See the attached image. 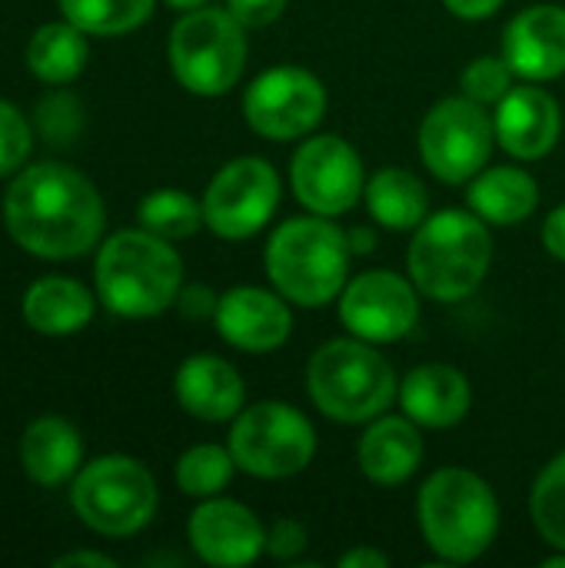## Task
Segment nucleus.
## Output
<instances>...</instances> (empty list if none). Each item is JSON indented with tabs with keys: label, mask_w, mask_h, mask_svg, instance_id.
Returning <instances> with one entry per match:
<instances>
[{
	"label": "nucleus",
	"mask_w": 565,
	"mask_h": 568,
	"mask_svg": "<svg viewBox=\"0 0 565 568\" xmlns=\"http://www.w3.org/2000/svg\"><path fill=\"white\" fill-rule=\"evenodd\" d=\"M426 443L410 416H376L356 446L363 476L376 486H403L423 466Z\"/></svg>",
	"instance_id": "412c9836"
},
{
	"label": "nucleus",
	"mask_w": 565,
	"mask_h": 568,
	"mask_svg": "<svg viewBox=\"0 0 565 568\" xmlns=\"http://www.w3.org/2000/svg\"><path fill=\"white\" fill-rule=\"evenodd\" d=\"M350 240L330 216H293L270 233L263 266L273 290L300 310L340 300L350 283Z\"/></svg>",
	"instance_id": "f03ea898"
},
{
	"label": "nucleus",
	"mask_w": 565,
	"mask_h": 568,
	"mask_svg": "<svg viewBox=\"0 0 565 568\" xmlns=\"http://www.w3.org/2000/svg\"><path fill=\"white\" fill-rule=\"evenodd\" d=\"M236 473V459L230 453V446H216V443H200L193 449H186L176 463V486L183 496L193 499H213L220 496L230 479Z\"/></svg>",
	"instance_id": "c85d7f7f"
},
{
	"label": "nucleus",
	"mask_w": 565,
	"mask_h": 568,
	"mask_svg": "<svg viewBox=\"0 0 565 568\" xmlns=\"http://www.w3.org/2000/svg\"><path fill=\"white\" fill-rule=\"evenodd\" d=\"M173 10H183V13H190V10H200V7H206L210 0H167Z\"/></svg>",
	"instance_id": "79ce46f5"
},
{
	"label": "nucleus",
	"mask_w": 565,
	"mask_h": 568,
	"mask_svg": "<svg viewBox=\"0 0 565 568\" xmlns=\"http://www.w3.org/2000/svg\"><path fill=\"white\" fill-rule=\"evenodd\" d=\"M137 220H140L143 230H150L153 236H163L170 243L186 240L200 226H206L203 203H196L186 190H173V186L147 193L140 210H137Z\"/></svg>",
	"instance_id": "bb28decb"
},
{
	"label": "nucleus",
	"mask_w": 565,
	"mask_h": 568,
	"mask_svg": "<svg viewBox=\"0 0 565 568\" xmlns=\"http://www.w3.org/2000/svg\"><path fill=\"white\" fill-rule=\"evenodd\" d=\"M513 67L506 63V57H476L466 63L460 83H463V93L483 106L490 103H500L509 90H513Z\"/></svg>",
	"instance_id": "7c9ffc66"
},
{
	"label": "nucleus",
	"mask_w": 565,
	"mask_h": 568,
	"mask_svg": "<svg viewBox=\"0 0 565 568\" xmlns=\"http://www.w3.org/2000/svg\"><path fill=\"white\" fill-rule=\"evenodd\" d=\"M83 126V106L77 97L70 93H53L47 97L40 106H37V130L53 143V146H63L70 143Z\"/></svg>",
	"instance_id": "2f4dec72"
},
{
	"label": "nucleus",
	"mask_w": 565,
	"mask_h": 568,
	"mask_svg": "<svg viewBox=\"0 0 565 568\" xmlns=\"http://www.w3.org/2000/svg\"><path fill=\"white\" fill-rule=\"evenodd\" d=\"M546 568H565V549H556V556H549L546 562H543Z\"/></svg>",
	"instance_id": "37998d69"
},
{
	"label": "nucleus",
	"mask_w": 565,
	"mask_h": 568,
	"mask_svg": "<svg viewBox=\"0 0 565 568\" xmlns=\"http://www.w3.org/2000/svg\"><path fill=\"white\" fill-rule=\"evenodd\" d=\"M496 126V143L513 156V160H543L556 150L563 136V106L559 100L543 90L539 83H523L513 87L493 113Z\"/></svg>",
	"instance_id": "dca6fc26"
},
{
	"label": "nucleus",
	"mask_w": 565,
	"mask_h": 568,
	"mask_svg": "<svg viewBox=\"0 0 565 568\" xmlns=\"http://www.w3.org/2000/svg\"><path fill=\"white\" fill-rule=\"evenodd\" d=\"M73 568V566H97V568H113L117 562L110 556H100V552H70V556H60L57 568Z\"/></svg>",
	"instance_id": "ea45409f"
},
{
	"label": "nucleus",
	"mask_w": 565,
	"mask_h": 568,
	"mask_svg": "<svg viewBox=\"0 0 565 568\" xmlns=\"http://www.w3.org/2000/svg\"><path fill=\"white\" fill-rule=\"evenodd\" d=\"M73 513L100 536H137L157 516V483L133 456H100L83 466L70 489Z\"/></svg>",
	"instance_id": "6e6552de"
},
{
	"label": "nucleus",
	"mask_w": 565,
	"mask_h": 568,
	"mask_svg": "<svg viewBox=\"0 0 565 568\" xmlns=\"http://www.w3.org/2000/svg\"><path fill=\"white\" fill-rule=\"evenodd\" d=\"M83 459V443L80 433L60 419V416H43L33 419L20 439V463L23 473L37 483V486H63Z\"/></svg>",
	"instance_id": "5701e85b"
},
{
	"label": "nucleus",
	"mask_w": 565,
	"mask_h": 568,
	"mask_svg": "<svg viewBox=\"0 0 565 568\" xmlns=\"http://www.w3.org/2000/svg\"><path fill=\"white\" fill-rule=\"evenodd\" d=\"M280 173L263 156H236L203 193V220L220 240L256 236L280 206Z\"/></svg>",
	"instance_id": "f8f14e48"
},
{
	"label": "nucleus",
	"mask_w": 565,
	"mask_h": 568,
	"mask_svg": "<svg viewBox=\"0 0 565 568\" xmlns=\"http://www.w3.org/2000/svg\"><path fill=\"white\" fill-rule=\"evenodd\" d=\"M330 97L323 80L306 67H270L243 93V116L263 140L310 136L326 116Z\"/></svg>",
	"instance_id": "9b49d317"
},
{
	"label": "nucleus",
	"mask_w": 565,
	"mask_h": 568,
	"mask_svg": "<svg viewBox=\"0 0 565 568\" xmlns=\"http://www.w3.org/2000/svg\"><path fill=\"white\" fill-rule=\"evenodd\" d=\"M529 519L546 546L565 549V449L536 476L529 493Z\"/></svg>",
	"instance_id": "c756f323"
},
{
	"label": "nucleus",
	"mask_w": 565,
	"mask_h": 568,
	"mask_svg": "<svg viewBox=\"0 0 565 568\" xmlns=\"http://www.w3.org/2000/svg\"><path fill=\"white\" fill-rule=\"evenodd\" d=\"M27 153H30V123L13 103L0 100V176L20 170Z\"/></svg>",
	"instance_id": "473e14b6"
},
{
	"label": "nucleus",
	"mask_w": 565,
	"mask_h": 568,
	"mask_svg": "<svg viewBox=\"0 0 565 568\" xmlns=\"http://www.w3.org/2000/svg\"><path fill=\"white\" fill-rule=\"evenodd\" d=\"M470 210L493 223V226H516L523 220H529L539 206V183L533 173L519 170V166H493V170H480L470 180V193H466Z\"/></svg>",
	"instance_id": "4be33fe9"
},
{
	"label": "nucleus",
	"mask_w": 565,
	"mask_h": 568,
	"mask_svg": "<svg viewBox=\"0 0 565 568\" xmlns=\"http://www.w3.org/2000/svg\"><path fill=\"white\" fill-rule=\"evenodd\" d=\"M420 290L393 270H366L340 293V320L350 336L386 346L406 339L420 323Z\"/></svg>",
	"instance_id": "4468645a"
},
{
	"label": "nucleus",
	"mask_w": 565,
	"mask_h": 568,
	"mask_svg": "<svg viewBox=\"0 0 565 568\" xmlns=\"http://www.w3.org/2000/svg\"><path fill=\"white\" fill-rule=\"evenodd\" d=\"M183 290V260L150 230H120L97 253L100 303L127 320L160 316Z\"/></svg>",
	"instance_id": "39448f33"
},
{
	"label": "nucleus",
	"mask_w": 565,
	"mask_h": 568,
	"mask_svg": "<svg viewBox=\"0 0 565 568\" xmlns=\"http://www.w3.org/2000/svg\"><path fill=\"white\" fill-rule=\"evenodd\" d=\"M226 446L236 459V469L246 476L290 479L313 463L316 429L296 406L263 399L236 413Z\"/></svg>",
	"instance_id": "1a4fd4ad"
},
{
	"label": "nucleus",
	"mask_w": 565,
	"mask_h": 568,
	"mask_svg": "<svg viewBox=\"0 0 565 568\" xmlns=\"http://www.w3.org/2000/svg\"><path fill=\"white\" fill-rule=\"evenodd\" d=\"M290 0H226V10L246 27V30H260L270 27L283 17Z\"/></svg>",
	"instance_id": "f704fd0d"
},
{
	"label": "nucleus",
	"mask_w": 565,
	"mask_h": 568,
	"mask_svg": "<svg viewBox=\"0 0 565 568\" xmlns=\"http://www.w3.org/2000/svg\"><path fill=\"white\" fill-rule=\"evenodd\" d=\"M346 240H350V250L360 253V256H366V253L376 250V230H370V226H353L346 233Z\"/></svg>",
	"instance_id": "a19ab883"
},
{
	"label": "nucleus",
	"mask_w": 565,
	"mask_h": 568,
	"mask_svg": "<svg viewBox=\"0 0 565 568\" xmlns=\"http://www.w3.org/2000/svg\"><path fill=\"white\" fill-rule=\"evenodd\" d=\"M186 536L193 552L216 568L253 566L266 552V526L236 499H203L186 523Z\"/></svg>",
	"instance_id": "2eb2a0df"
},
{
	"label": "nucleus",
	"mask_w": 565,
	"mask_h": 568,
	"mask_svg": "<svg viewBox=\"0 0 565 568\" xmlns=\"http://www.w3.org/2000/svg\"><path fill=\"white\" fill-rule=\"evenodd\" d=\"M87 37L77 23L70 20H60V23H43L30 43H27V67L37 80L43 83H70L83 73L87 67V57H90V47H87Z\"/></svg>",
	"instance_id": "a878e982"
},
{
	"label": "nucleus",
	"mask_w": 565,
	"mask_h": 568,
	"mask_svg": "<svg viewBox=\"0 0 565 568\" xmlns=\"http://www.w3.org/2000/svg\"><path fill=\"white\" fill-rule=\"evenodd\" d=\"M506 0H443V7L460 20H486L493 17Z\"/></svg>",
	"instance_id": "4c0bfd02"
},
{
	"label": "nucleus",
	"mask_w": 565,
	"mask_h": 568,
	"mask_svg": "<svg viewBox=\"0 0 565 568\" xmlns=\"http://www.w3.org/2000/svg\"><path fill=\"white\" fill-rule=\"evenodd\" d=\"M416 519L426 546L450 566L476 562L500 536L493 486L463 466H443L420 486Z\"/></svg>",
	"instance_id": "7ed1b4c3"
},
{
	"label": "nucleus",
	"mask_w": 565,
	"mask_h": 568,
	"mask_svg": "<svg viewBox=\"0 0 565 568\" xmlns=\"http://www.w3.org/2000/svg\"><path fill=\"white\" fill-rule=\"evenodd\" d=\"M293 303L276 290L233 286L220 296L216 333L240 353H273L293 333Z\"/></svg>",
	"instance_id": "f3484780"
},
{
	"label": "nucleus",
	"mask_w": 565,
	"mask_h": 568,
	"mask_svg": "<svg viewBox=\"0 0 565 568\" xmlns=\"http://www.w3.org/2000/svg\"><path fill=\"white\" fill-rule=\"evenodd\" d=\"M503 57L516 77L546 83L565 73V7L533 3L519 10L503 33Z\"/></svg>",
	"instance_id": "a211bd4d"
},
{
	"label": "nucleus",
	"mask_w": 565,
	"mask_h": 568,
	"mask_svg": "<svg viewBox=\"0 0 565 568\" xmlns=\"http://www.w3.org/2000/svg\"><path fill=\"white\" fill-rule=\"evenodd\" d=\"M167 53L183 90L196 97H223L246 70V27L230 10L200 7L173 23Z\"/></svg>",
	"instance_id": "0eeeda50"
},
{
	"label": "nucleus",
	"mask_w": 565,
	"mask_h": 568,
	"mask_svg": "<svg viewBox=\"0 0 565 568\" xmlns=\"http://www.w3.org/2000/svg\"><path fill=\"white\" fill-rule=\"evenodd\" d=\"M493 263V236L486 220L473 210L430 213L416 230L406 253L410 280L436 303H460L473 296Z\"/></svg>",
	"instance_id": "20e7f679"
},
{
	"label": "nucleus",
	"mask_w": 565,
	"mask_h": 568,
	"mask_svg": "<svg viewBox=\"0 0 565 568\" xmlns=\"http://www.w3.org/2000/svg\"><path fill=\"white\" fill-rule=\"evenodd\" d=\"M306 546H310V532H306L303 523H296L290 516H280V519L270 523V529H266V552L273 559L293 562V559H300L306 552Z\"/></svg>",
	"instance_id": "72a5a7b5"
},
{
	"label": "nucleus",
	"mask_w": 565,
	"mask_h": 568,
	"mask_svg": "<svg viewBox=\"0 0 565 568\" xmlns=\"http://www.w3.org/2000/svg\"><path fill=\"white\" fill-rule=\"evenodd\" d=\"M3 223L40 260H77L97 246L107 210L97 186L67 163H33L7 186Z\"/></svg>",
	"instance_id": "f257e3e1"
},
{
	"label": "nucleus",
	"mask_w": 565,
	"mask_h": 568,
	"mask_svg": "<svg viewBox=\"0 0 565 568\" xmlns=\"http://www.w3.org/2000/svg\"><path fill=\"white\" fill-rule=\"evenodd\" d=\"M420 160L443 183H470L493 156L496 126L483 103L463 97L440 100L420 123Z\"/></svg>",
	"instance_id": "9d476101"
},
{
	"label": "nucleus",
	"mask_w": 565,
	"mask_h": 568,
	"mask_svg": "<svg viewBox=\"0 0 565 568\" xmlns=\"http://www.w3.org/2000/svg\"><path fill=\"white\" fill-rule=\"evenodd\" d=\"M23 320L40 336H73L93 320V293L70 276H43L23 293Z\"/></svg>",
	"instance_id": "b1692460"
},
{
	"label": "nucleus",
	"mask_w": 565,
	"mask_h": 568,
	"mask_svg": "<svg viewBox=\"0 0 565 568\" xmlns=\"http://www.w3.org/2000/svg\"><path fill=\"white\" fill-rule=\"evenodd\" d=\"M400 406L420 429H450L466 419L473 406V386L463 369L446 363H426L403 376Z\"/></svg>",
	"instance_id": "aec40b11"
},
{
	"label": "nucleus",
	"mask_w": 565,
	"mask_h": 568,
	"mask_svg": "<svg viewBox=\"0 0 565 568\" xmlns=\"http://www.w3.org/2000/svg\"><path fill=\"white\" fill-rule=\"evenodd\" d=\"M543 246L553 260L565 263V203L556 206L543 223Z\"/></svg>",
	"instance_id": "e433bc0d"
},
{
	"label": "nucleus",
	"mask_w": 565,
	"mask_h": 568,
	"mask_svg": "<svg viewBox=\"0 0 565 568\" xmlns=\"http://www.w3.org/2000/svg\"><path fill=\"white\" fill-rule=\"evenodd\" d=\"M176 306L186 320H206V316H216V306H220V296L210 290V286H200V283H190L180 290L176 296Z\"/></svg>",
	"instance_id": "c9c22d12"
},
{
	"label": "nucleus",
	"mask_w": 565,
	"mask_h": 568,
	"mask_svg": "<svg viewBox=\"0 0 565 568\" xmlns=\"http://www.w3.org/2000/svg\"><path fill=\"white\" fill-rule=\"evenodd\" d=\"M173 393L183 413L203 423H226L246 403V383L233 363L213 353H196L180 363L173 376Z\"/></svg>",
	"instance_id": "6ab92c4d"
},
{
	"label": "nucleus",
	"mask_w": 565,
	"mask_h": 568,
	"mask_svg": "<svg viewBox=\"0 0 565 568\" xmlns=\"http://www.w3.org/2000/svg\"><path fill=\"white\" fill-rule=\"evenodd\" d=\"M340 568H390V556H383L380 549H370V546H356L340 556Z\"/></svg>",
	"instance_id": "58836bf2"
},
{
	"label": "nucleus",
	"mask_w": 565,
	"mask_h": 568,
	"mask_svg": "<svg viewBox=\"0 0 565 568\" xmlns=\"http://www.w3.org/2000/svg\"><path fill=\"white\" fill-rule=\"evenodd\" d=\"M306 389L326 419L356 426L373 423L400 399V376L376 343L343 336L310 356Z\"/></svg>",
	"instance_id": "423d86ee"
},
{
	"label": "nucleus",
	"mask_w": 565,
	"mask_h": 568,
	"mask_svg": "<svg viewBox=\"0 0 565 568\" xmlns=\"http://www.w3.org/2000/svg\"><path fill=\"white\" fill-rule=\"evenodd\" d=\"M363 200L370 216L393 233H410L430 216L426 183L403 166H383L380 173H373L366 180Z\"/></svg>",
	"instance_id": "393cba45"
},
{
	"label": "nucleus",
	"mask_w": 565,
	"mask_h": 568,
	"mask_svg": "<svg viewBox=\"0 0 565 568\" xmlns=\"http://www.w3.org/2000/svg\"><path fill=\"white\" fill-rule=\"evenodd\" d=\"M157 0H60L63 20L77 23L90 37L130 33L150 20Z\"/></svg>",
	"instance_id": "cd10ccee"
},
{
	"label": "nucleus",
	"mask_w": 565,
	"mask_h": 568,
	"mask_svg": "<svg viewBox=\"0 0 565 568\" xmlns=\"http://www.w3.org/2000/svg\"><path fill=\"white\" fill-rule=\"evenodd\" d=\"M290 186L310 213L336 220L350 213L366 190L363 160L350 140L336 133H313L290 160Z\"/></svg>",
	"instance_id": "ddd939ff"
}]
</instances>
